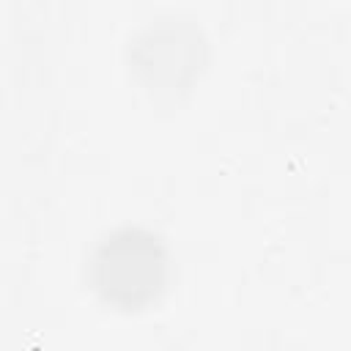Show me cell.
I'll list each match as a JSON object with an SVG mask.
<instances>
[{
  "label": "cell",
  "instance_id": "6da1fadb",
  "mask_svg": "<svg viewBox=\"0 0 351 351\" xmlns=\"http://www.w3.org/2000/svg\"><path fill=\"white\" fill-rule=\"evenodd\" d=\"M167 263V247L156 233L123 225L96 241L88 261V280L107 304L137 310L165 291Z\"/></svg>",
  "mask_w": 351,
  "mask_h": 351
}]
</instances>
